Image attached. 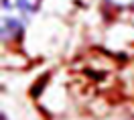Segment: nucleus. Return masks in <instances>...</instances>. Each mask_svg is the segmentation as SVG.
<instances>
[{
    "instance_id": "nucleus-1",
    "label": "nucleus",
    "mask_w": 134,
    "mask_h": 120,
    "mask_svg": "<svg viewBox=\"0 0 134 120\" xmlns=\"http://www.w3.org/2000/svg\"><path fill=\"white\" fill-rule=\"evenodd\" d=\"M41 0H2V41H14L25 33Z\"/></svg>"
},
{
    "instance_id": "nucleus-2",
    "label": "nucleus",
    "mask_w": 134,
    "mask_h": 120,
    "mask_svg": "<svg viewBox=\"0 0 134 120\" xmlns=\"http://www.w3.org/2000/svg\"><path fill=\"white\" fill-rule=\"evenodd\" d=\"M104 2H108V4L116 6V8H128V6L134 4V0H104Z\"/></svg>"
}]
</instances>
